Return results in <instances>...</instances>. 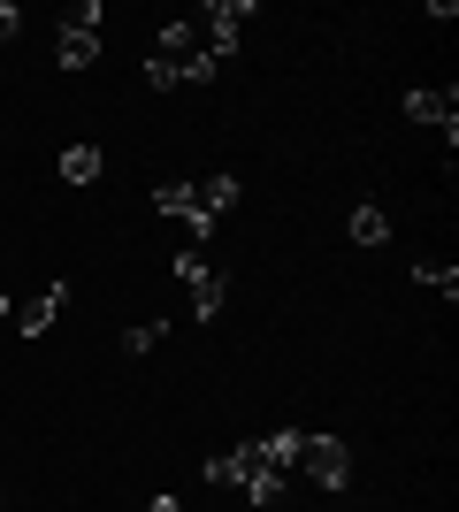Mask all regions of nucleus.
I'll return each mask as SVG.
<instances>
[{
    "label": "nucleus",
    "instance_id": "f3484780",
    "mask_svg": "<svg viewBox=\"0 0 459 512\" xmlns=\"http://www.w3.org/2000/svg\"><path fill=\"white\" fill-rule=\"evenodd\" d=\"M146 512H176V497H153V505H146Z\"/></svg>",
    "mask_w": 459,
    "mask_h": 512
},
{
    "label": "nucleus",
    "instance_id": "20e7f679",
    "mask_svg": "<svg viewBox=\"0 0 459 512\" xmlns=\"http://www.w3.org/2000/svg\"><path fill=\"white\" fill-rule=\"evenodd\" d=\"M253 23V0H199V16H192V31H199V46L215 54V62H230L238 54V31Z\"/></svg>",
    "mask_w": 459,
    "mask_h": 512
},
{
    "label": "nucleus",
    "instance_id": "f03ea898",
    "mask_svg": "<svg viewBox=\"0 0 459 512\" xmlns=\"http://www.w3.org/2000/svg\"><path fill=\"white\" fill-rule=\"evenodd\" d=\"M207 482H215V490H245L253 505H276L291 474L261 467V451H253V444H238V451H215V459H207Z\"/></svg>",
    "mask_w": 459,
    "mask_h": 512
},
{
    "label": "nucleus",
    "instance_id": "f257e3e1",
    "mask_svg": "<svg viewBox=\"0 0 459 512\" xmlns=\"http://www.w3.org/2000/svg\"><path fill=\"white\" fill-rule=\"evenodd\" d=\"M215 54L199 46V31L192 23H161V39H153V54H146V85L153 92H176V85H207L215 77Z\"/></svg>",
    "mask_w": 459,
    "mask_h": 512
},
{
    "label": "nucleus",
    "instance_id": "7ed1b4c3",
    "mask_svg": "<svg viewBox=\"0 0 459 512\" xmlns=\"http://www.w3.org/2000/svg\"><path fill=\"white\" fill-rule=\"evenodd\" d=\"M169 276L184 283L192 321H215V314H222V299H230V268H215L207 253H176V260H169Z\"/></svg>",
    "mask_w": 459,
    "mask_h": 512
},
{
    "label": "nucleus",
    "instance_id": "9b49d317",
    "mask_svg": "<svg viewBox=\"0 0 459 512\" xmlns=\"http://www.w3.org/2000/svg\"><path fill=\"white\" fill-rule=\"evenodd\" d=\"M54 169H62V184H100V176H108V153L100 146H62Z\"/></svg>",
    "mask_w": 459,
    "mask_h": 512
},
{
    "label": "nucleus",
    "instance_id": "a211bd4d",
    "mask_svg": "<svg viewBox=\"0 0 459 512\" xmlns=\"http://www.w3.org/2000/svg\"><path fill=\"white\" fill-rule=\"evenodd\" d=\"M8 314H16V299H8V291H0V321H8Z\"/></svg>",
    "mask_w": 459,
    "mask_h": 512
},
{
    "label": "nucleus",
    "instance_id": "1a4fd4ad",
    "mask_svg": "<svg viewBox=\"0 0 459 512\" xmlns=\"http://www.w3.org/2000/svg\"><path fill=\"white\" fill-rule=\"evenodd\" d=\"M253 451H261V467H276V474H299L306 428H276V436H253Z\"/></svg>",
    "mask_w": 459,
    "mask_h": 512
},
{
    "label": "nucleus",
    "instance_id": "6e6552de",
    "mask_svg": "<svg viewBox=\"0 0 459 512\" xmlns=\"http://www.w3.org/2000/svg\"><path fill=\"white\" fill-rule=\"evenodd\" d=\"M153 207L169 214V222H184L192 237H207V230H215V222L199 214V184H161V192H153Z\"/></svg>",
    "mask_w": 459,
    "mask_h": 512
},
{
    "label": "nucleus",
    "instance_id": "2eb2a0df",
    "mask_svg": "<svg viewBox=\"0 0 459 512\" xmlns=\"http://www.w3.org/2000/svg\"><path fill=\"white\" fill-rule=\"evenodd\" d=\"M414 283H429V291H444V299H452V291H459V268H444V260H421Z\"/></svg>",
    "mask_w": 459,
    "mask_h": 512
},
{
    "label": "nucleus",
    "instance_id": "f8f14e48",
    "mask_svg": "<svg viewBox=\"0 0 459 512\" xmlns=\"http://www.w3.org/2000/svg\"><path fill=\"white\" fill-rule=\"evenodd\" d=\"M222 207H238V176H207V184H199V214L222 222Z\"/></svg>",
    "mask_w": 459,
    "mask_h": 512
},
{
    "label": "nucleus",
    "instance_id": "dca6fc26",
    "mask_svg": "<svg viewBox=\"0 0 459 512\" xmlns=\"http://www.w3.org/2000/svg\"><path fill=\"white\" fill-rule=\"evenodd\" d=\"M16 31H23V8H16V0H0V39H16Z\"/></svg>",
    "mask_w": 459,
    "mask_h": 512
},
{
    "label": "nucleus",
    "instance_id": "4468645a",
    "mask_svg": "<svg viewBox=\"0 0 459 512\" xmlns=\"http://www.w3.org/2000/svg\"><path fill=\"white\" fill-rule=\"evenodd\" d=\"M161 337H169V321H138V329H123V352L138 360V352H153Z\"/></svg>",
    "mask_w": 459,
    "mask_h": 512
},
{
    "label": "nucleus",
    "instance_id": "ddd939ff",
    "mask_svg": "<svg viewBox=\"0 0 459 512\" xmlns=\"http://www.w3.org/2000/svg\"><path fill=\"white\" fill-rule=\"evenodd\" d=\"M391 237V214L383 207H352V245H383Z\"/></svg>",
    "mask_w": 459,
    "mask_h": 512
},
{
    "label": "nucleus",
    "instance_id": "0eeeda50",
    "mask_svg": "<svg viewBox=\"0 0 459 512\" xmlns=\"http://www.w3.org/2000/svg\"><path fill=\"white\" fill-rule=\"evenodd\" d=\"M62 306H69V283H39V291H31V299L16 306V337H46Z\"/></svg>",
    "mask_w": 459,
    "mask_h": 512
},
{
    "label": "nucleus",
    "instance_id": "9d476101",
    "mask_svg": "<svg viewBox=\"0 0 459 512\" xmlns=\"http://www.w3.org/2000/svg\"><path fill=\"white\" fill-rule=\"evenodd\" d=\"M406 115H414V123H459V92L452 85H421V92H406Z\"/></svg>",
    "mask_w": 459,
    "mask_h": 512
},
{
    "label": "nucleus",
    "instance_id": "423d86ee",
    "mask_svg": "<svg viewBox=\"0 0 459 512\" xmlns=\"http://www.w3.org/2000/svg\"><path fill=\"white\" fill-rule=\"evenodd\" d=\"M299 474H306V482H322V490H345V482H352V451H345V436H306Z\"/></svg>",
    "mask_w": 459,
    "mask_h": 512
},
{
    "label": "nucleus",
    "instance_id": "39448f33",
    "mask_svg": "<svg viewBox=\"0 0 459 512\" xmlns=\"http://www.w3.org/2000/svg\"><path fill=\"white\" fill-rule=\"evenodd\" d=\"M54 62H62V69H92V62H100V0L69 8L62 39H54Z\"/></svg>",
    "mask_w": 459,
    "mask_h": 512
}]
</instances>
